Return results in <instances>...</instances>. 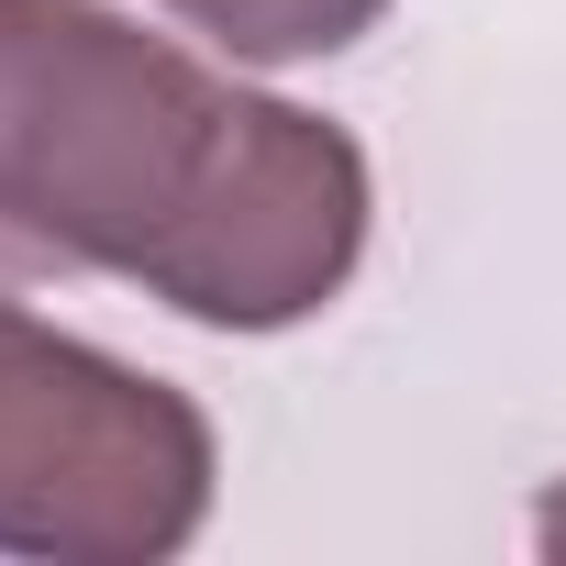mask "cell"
<instances>
[{"label": "cell", "instance_id": "1", "mask_svg": "<svg viewBox=\"0 0 566 566\" xmlns=\"http://www.w3.org/2000/svg\"><path fill=\"white\" fill-rule=\"evenodd\" d=\"M367 145L112 0H0V277H123L200 334H290L345 301Z\"/></svg>", "mask_w": 566, "mask_h": 566}, {"label": "cell", "instance_id": "2", "mask_svg": "<svg viewBox=\"0 0 566 566\" xmlns=\"http://www.w3.org/2000/svg\"><path fill=\"white\" fill-rule=\"evenodd\" d=\"M222 489L211 411L45 312L0 301V555L156 566L189 555Z\"/></svg>", "mask_w": 566, "mask_h": 566}, {"label": "cell", "instance_id": "3", "mask_svg": "<svg viewBox=\"0 0 566 566\" xmlns=\"http://www.w3.org/2000/svg\"><path fill=\"white\" fill-rule=\"evenodd\" d=\"M189 34H211L222 56L244 67H312V56H345L356 34L389 23V0H156Z\"/></svg>", "mask_w": 566, "mask_h": 566}, {"label": "cell", "instance_id": "4", "mask_svg": "<svg viewBox=\"0 0 566 566\" xmlns=\"http://www.w3.org/2000/svg\"><path fill=\"white\" fill-rule=\"evenodd\" d=\"M533 555H555V566H566V478L533 500Z\"/></svg>", "mask_w": 566, "mask_h": 566}]
</instances>
